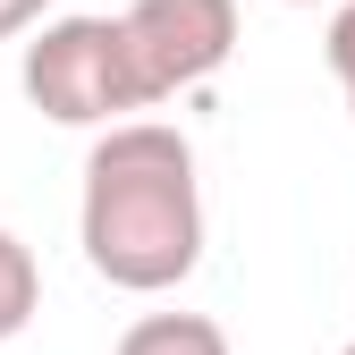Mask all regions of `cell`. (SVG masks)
I'll return each mask as SVG.
<instances>
[{"label":"cell","instance_id":"cell-1","mask_svg":"<svg viewBox=\"0 0 355 355\" xmlns=\"http://www.w3.org/2000/svg\"><path fill=\"white\" fill-rule=\"evenodd\" d=\"M76 245L85 262L127 288L161 296L203 262V178L195 144L161 119H119L85 153V195H76Z\"/></svg>","mask_w":355,"mask_h":355},{"label":"cell","instance_id":"cell-2","mask_svg":"<svg viewBox=\"0 0 355 355\" xmlns=\"http://www.w3.org/2000/svg\"><path fill=\"white\" fill-rule=\"evenodd\" d=\"M17 85L60 127H119L127 110H153L119 17H51V26H34L26 60H17Z\"/></svg>","mask_w":355,"mask_h":355},{"label":"cell","instance_id":"cell-3","mask_svg":"<svg viewBox=\"0 0 355 355\" xmlns=\"http://www.w3.org/2000/svg\"><path fill=\"white\" fill-rule=\"evenodd\" d=\"M119 26H127V51H136L144 102H169L187 85L220 76L237 51V0H127Z\"/></svg>","mask_w":355,"mask_h":355},{"label":"cell","instance_id":"cell-4","mask_svg":"<svg viewBox=\"0 0 355 355\" xmlns=\"http://www.w3.org/2000/svg\"><path fill=\"white\" fill-rule=\"evenodd\" d=\"M119 355H229V330L211 313H144V322H127Z\"/></svg>","mask_w":355,"mask_h":355},{"label":"cell","instance_id":"cell-5","mask_svg":"<svg viewBox=\"0 0 355 355\" xmlns=\"http://www.w3.org/2000/svg\"><path fill=\"white\" fill-rule=\"evenodd\" d=\"M34 304H42V271H34V245L0 229V347H9L26 322H34Z\"/></svg>","mask_w":355,"mask_h":355},{"label":"cell","instance_id":"cell-6","mask_svg":"<svg viewBox=\"0 0 355 355\" xmlns=\"http://www.w3.org/2000/svg\"><path fill=\"white\" fill-rule=\"evenodd\" d=\"M322 60H330L338 94H347V110H355V0H338V9H330V34H322Z\"/></svg>","mask_w":355,"mask_h":355},{"label":"cell","instance_id":"cell-7","mask_svg":"<svg viewBox=\"0 0 355 355\" xmlns=\"http://www.w3.org/2000/svg\"><path fill=\"white\" fill-rule=\"evenodd\" d=\"M42 17H51V0H0V42H9V34H34Z\"/></svg>","mask_w":355,"mask_h":355},{"label":"cell","instance_id":"cell-8","mask_svg":"<svg viewBox=\"0 0 355 355\" xmlns=\"http://www.w3.org/2000/svg\"><path fill=\"white\" fill-rule=\"evenodd\" d=\"M338 355H355V338H347V347H338Z\"/></svg>","mask_w":355,"mask_h":355},{"label":"cell","instance_id":"cell-9","mask_svg":"<svg viewBox=\"0 0 355 355\" xmlns=\"http://www.w3.org/2000/svg\"><path fill=\"white\" fill-rule=\"evenodd\" d=\"M296 9H304V0H296Z\"/></svg>","mask_w":355,"mask_h":355}]
</instances>
